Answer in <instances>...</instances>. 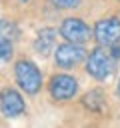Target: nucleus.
Here are the masks:
<instances>
[{"label": "nucleus", "mask_w": 120, "mask_h": 128, "mask_svg": "<svg viewBox=\"0 0 120 128\" xmlns=\"http://www.w3.org/2000/svg\"><path fill=\"white\" fill-rule=\"evenodd\" d=\"M14 74H16V82L20 84V88L28 94H36L42 86V74L40 70L30 62V60H18L14 66Z\"/></svg>", "instance_id": "1"}, {"label": "nucleus", "mask_w": 120, "mask_h": 128, "mask_svg": "<svg viewBox=\"0 0 120 128\" xmlns=\"http://www.w3.org/2000/svg\"><path fill=\"white\" fill-rule=\"evenodd\" d=\"M112 68H114V62H112V56L102 50V48H96L90 52L88 60H86V72L90 76H94L96 80H104L112 74Z\"/></svg>", "instance_id": "2"}, {"label": "nucleus", "mask_w": 120, "mask_h": 128, "mask_svg": "<svg viewBox=\"0 0 120 128\" xmlns=\"http://www.w3.org/2000/svg\"><path fill=\"white\" fill-rule=\"evenodd\" d=\"M94 38L100 46H112L120 40V20L118 18H104L94 28Z\"/></svg>", "instance_id": "3"}, {"label": "nucleus", "mask_w": 120, "mask_h": 128, "mask_svg": "<svg viewBox=\"0 0 120 128\" xmlns=\"http://www.w3.org/2000/svg\"><path fill=\"white\" fill-rule=\"evenodd\" d=\"M60 34L74 44H82L90 38V28L80 20V18H66L60 26Z\"/></svg>", "instance_id": "4"}, {"label": "nucleus", "mask_w": 120, "mask_h": 128, "mask_svg": "<svg viewBox=\"0 0 120 128\" xmlns=\"http://www.w3.org/2000/svg\"><path fill=\"white\" fill-rule=\"evenodd\" d=\"M76 90H78V82L68 74H58L52 76L50 80V94L54 100H68L76 94Z\"/></svg>", "instance_id": "5"}, {"label": "nucleus", "mask_w": 120, "mask_h": 128, "mask_svg": "<svg viewBox=\"0 0 120 128\" xmlns=\"http://www.w3.org/2000/svg\"><path fill=\"white\" fill-rule=\"evenodd\" d=\"M54 58H56V64H58V66L70 68V66H76V64L84 58V50H82L78 44L68 42V44H62V46L56 48Z\"/></svg>", "instance_id": "6"}, {"label": "nucleus", "mask_w": 120, "mask_h": 128, "mask_svg": "<svg viewBox=\"0 0 120 128\" xmlns=\"http://www.w3.org/2000/svg\"><path fill=\"white\" fill-rule=\"evenodd\" d=\"M24 100H22V96L16 92V90H12V88H6L2 94H0V110H2V114L4 116H8V118H14V116H20L22 112H24Z\"/></svg>", "instance_id": "7"}, {"label": "nucleus", "mask_w": 120, "mask_h": 128, "mask_svg": "<svg viewBox=\"0 0 120 128\" xmlns=\"http://www.w3.org/2000/svg\"><path fill=\"white\" fill-rule=\"evenodd\" d=\"M54 42H56V32H54L52 28H42V30L38 32L36 40H34V50H36L38 54L46 56V54L52 50Z\"/></svg>", "instance_id": "8"}, {"label": "nucleus", "mask_w": 120, "mask_h": 128, "mask_svg": "<svg viewBox=\"0 0 120 128\" xmlns=\"http://www.w3.org/2000/svg\"><path fill=\"white\" fill-rule=\"evenodd\" d=\"M18 36V28L12 20H4L0 18V40H6V42H14Z\"/></svg>", "instance_id": "9"}, {"label": "nucleus", "mask_w": 120, "mask_h": 128, "mask_svg": "<svg viewBox=\"0 0 120 128\" xmlns=\"http://www.w3.org/2000/svg\"><path fill=\"white\" fill-rule=\"evenodd\" d=\"M102 100H104V96H102L100 90H90V92L84 96V106H88L90 110H100Z\"/></svg>", "instance_id": "10"}, {"label": "nucleus", "mask_w": 120, "mask_h": 128, "mask_svg": "<svg viewBox=\"0 0 120 128\" xmlns=\"http://www.w3.org/2000/svg\"><path fill=\"white\" fill-rule=\"evenodd\" d=\"M12 56V42L0 40V60H8Z\"/></svg>", "instance_id": "11"}, {"label": "nucleus", "mask_w": 120, "mask_h": 128, "mask_svg": "<svg viewBox=\"0 0 120 128\" xmlns=\"http://www.w3.org/2000/svg\"><path fill=\"white\" fill-rule=\"evenodd\" d=\"M56 8H76L80 4V0H50Z\"/></svg>", "instance_id": "12"}, {"label": "nucleus", "mask_w": 120, "mask_h": 128, "mask_svg": "<svg viewBox=\"0 0 120 128\" xmlns=\"http://www.w3.org/2000/svg\"><path fill=\"white\" fill-rule=\"evenodd\" d=\"M112 58H120V46H114L112 48Z\"/></svg>", "instance_id": "13"}, {"label": "nucleus", "mask_w": 120, "mask_h": 128, "mask_svg": "<svg viewBox=\"0 0 120 128\" xmlns=\"http://www.w3.org/2000/svg\"><path fill=\"white\" fill-rule=\"evenodd\" d=\"M118 94H120V84H118Z\"/></svg>", "instance_id": "14"}, {"label": "nucleus", "mask_w": 120, "mask_h": 128, "mask_svg": "<svg viewBox=\"0 0 120 128\" xmlns=\"http://www.w3.org/2000/svg\"><path fill=\"white\" fill-rule=\"evenodd\" d=\"M22 2H26V0H22Z\"/></svg>", "instance_id": "15"}]
</instances>
